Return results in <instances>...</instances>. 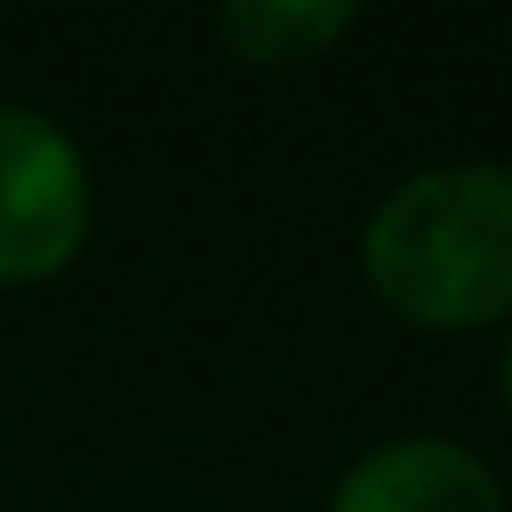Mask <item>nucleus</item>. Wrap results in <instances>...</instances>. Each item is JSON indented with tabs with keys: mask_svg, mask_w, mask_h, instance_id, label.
<instances>
[{
	"mask_svg": "<svg viewBox=\"0 0 512 512\" xmlns=\"http://www.w3.org/2000/svg\"><path fill=\"white\" fill-rule=\"evenodd\" d=\"M372 295L428 337L512 323V169L435 162L393 183L358 239Z\"/></svg>",
	"mask_w": 512,
	"mask_h": 512,
	"instance_id": "obj_1",
	"label": "nucleus"
},
{
	"mask_svg": "<svg viewBox=\"0 0 512 512\" xmlns=\"http://www.w3.org/2000/svg\"><path fill=\"white\" fill-rule=\"evenodd\" d=\"M92 239V162L36 106H0V288L71 274Z\"/></svg>",
	"mask_w": 512,
	"mask_h": 512,
	"instance_id": "obj_2",
	"label": "nucleus"
},
{
	"mask_svg": "<svg viewBox=\"0 0 512 512\" xmlns=\"http://www.w3.org/2000/svg\"><path fill=\"white\" fill-rule=\"evenodd\" d=\"M323 512H505V484L449 435H393L337 477Z\"/></svg>",
	"mask_w": 512,
	"mask_h": 512,
	"instance_id": "obj_3",
	"label": "nucleus"
},
{
	"mask_svg": "<svg viewBox=\"0 0 512 512\" xmlns=\"http://www.w3.org/2000/svg\"><path fill=\"white\" fill-rule=\"evenodd\" d=\"M351 29H358V8H344V0H232V8H218V43L246 71L316 64Z\"/></svg>",
	"mask_w": 512,
	"mask_h": 512,
	"instance_id": "obj_4",
	"label": "nucleus"
},
{
	"mask_svg": "<svg viewBox=\"0 0 512 512\" xmlns=\"http://www.w3.org/2000/svg\"><path fill=\"white\" fill-rule=\"evenodd\" d=\"M498 407L512 421V330H505V351H498Z\"/></svg>",
	"mask_w": 512,
	"mask_h": 512,
	"instance_id": "obj_5",
	"label": "nucleus"
}]
</instances>
